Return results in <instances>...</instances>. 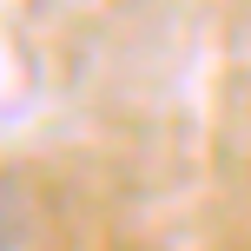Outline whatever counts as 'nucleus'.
Listing matches in <instances>:
<instances>
[]
</instances>
